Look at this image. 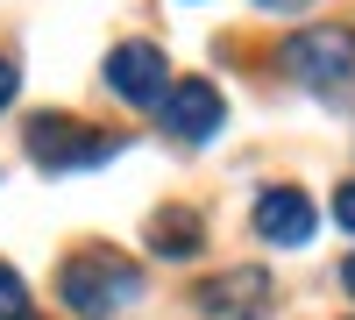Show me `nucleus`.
Wrapping results in <instances>:
<instances>
[{
    "mask_svg": "<svg viewBox=\"0 0 355 320\" xmlns=\"http://www.w3.org/2000/svg\"><path fill=\"white\" fill-rule=\"evenodd\" d=\"M107 93H121L128 107H164V93H171V57L157 43H114L107 50Z\"/></svg>",
    "mask_w": 355,
    "mask_h": 320,
    "instance_id": "20e7f679",
    "label": "nucleus"
},
{
    "mask_svg": "<svg viewBox=\"0 0 355 320\" xmlns=\"http://www.w3.org/2000/svg\"><path fill=\"white\" fill-rule=\"evenodd\" d=\"M284 71L313 85V93H334V85L355 78V28L341 22H313L299 28V36H284Z\"/></svg>",
    "mask_w": 355,
    "mask_h": 320,
    "instance_id": "f03ea898",
    "label": "nucleus"
},
{
    "mask_svg": "<svg viewBox=\"0 0 355 320\" xmlns=\"http://www.w3.org/2000/svg\"><path fill=\"white\" fill-rule=\"evenodd\" d=\"M341 285H348V299H355V256H348V264H341Z\"/></svg>",
    "mask_w": 355,
    "mask_h": 320,
    "instance_id": "ddd939ff",
    "label": "nucleus"
},
{
    "mask_svg": "<svg viewBox=\"0 0 355 320\" xmlns=\"http://www.w3.org/2000/svg\"><path fill=\"white\" fill-rule=\"evenodd\" d=\"M256 8H270V15H306L313 0H256Z\"/></svg>",
    "mask_w": 355,
    "mask_h": 320,
    "instance_id": "f8f14e48",
    "label": "nucleus"
},
{
    "mask_svg": "<svg viewBox=\"0 0 355 320\" xmlns=\"http://www.w3.org/2000/svg\"><path fill=\"white\" fill-rule=\"evenodd\" d=\"M0 320H36V299H28L15 264H0Z\"/></svg>",
    "mask_w": 355,
    "mask_h": 320,
    "instance_id": "1a4fd4ad",
    "label": "nucleus"
},
{
    "mask_svg": "<svg viewBox=\"0 0 355 320\" xmlns=\"http://www.w3.org/2000/svg\"><path fill=\"white\" fill-rule=\"evenodd\" d=\"M28 157L43 171H85V164L114 157V135L71 121V114H36V121H28Z\"/></svg>",
    "mask_w": 355,
    "mask_h": 320,
    "instance_id": "7ed1b4c3",
    "label": "nucleus"
},
{
    "mask_svg": "<svg viewBox=\"0 0 355 320\" xmlns=\"http://www.w3.org/2000/svg\"><path fill=\"white\" fill-rule=\"evenodd\" d=\"M199 242H206V221H199L192 207H164V214L150 221V249L171 256V264H178V256H199Z\"/></svg>",
    "mask_w": 355,
    "mask_h": 320,
    "instance_id": "6e6552de",
    "label": "nucleus"
},
{
    "mask_svg": "<svg viewBox=\"0 0 355 320\" xmlns=\"http://www.w3.org/2000/svg\"><path fill=\"white\" fill-rule=\"evenodd\" d=\"M15 93H21V71L8 65V57H0V114H8V107H15Z\"/></svg>",
    "mask_w": 355,
    "mask_h": 320,
    "instance_id": "9b49d317",
    "label": "nucleus"
},
{
    "mask_svg": "<svg viewBox=\"0 0 355 320\" xmlns=\"http://www.w3.org/2000/svg\"><path fill=\"white\" fill-rule=\"evenodd\" d=\"M334 221H341V228H348V235H355V178H348V185L334 192Z\"/></svg>",
    "mask_w": 355,
    "mask_h": 320,
    "instance_id": "9d476101",
    "label": "nucleus"
},
{
    "mask_svg": "<svg viewBox=\"0 0 355 320\" xmlns=\"http://www.w3.org/2000/svg\"><path fill=\"white\" fill-rule=\"evenodd\" d=\"M57 299H64L71 320H114L142 299V271L114 249H78L57 264Z\"/></svg>",
    "mask_w": 355,
    "mask_h": 320,
    "instance_id": "f257e3e1",
    "label": "nucleus"
},
{
    "mask_svg": "<svg viewBox=\"0 0 355 320\" xmlns=\"http://www.w3.org/2000/svg\"><path fill=\"white\" fill-rule=\"evenodd\" d=\"M263 292H270V278H263V271H227V278H206V285H199V306L214 313V320H234V313H256Z\"/></svg>",
    "mask_w": 355,
    "mask_h": 320,
    "instance_id": "0eeeda50",
    "label": "nucleus"
},
{
    "mask_svg": "<svg viewBox=\"0 0 355 320\" xmlns=\"http://www.w3.org/2000/svg\"><path fill=\"white\" fill-rule=\"evenodd\" d=\"M227 121V100H220V85L214 78H178L171 93H164V128L178 142H206V135H220Z\"/></svg>",
    "mask_w": 355,
    "mask_h": 320,
    "instance_id": "39448f33",
    "label": "nucleus"
},
{
    "mask_svg": "<svg viewBox=\"0 0 355 320\" xmlns=\"http://www.w3.org/2000/svg\"><path fill=\"white\" fill-rule=\"evenodd\" d=\"M256 235L270 242V249H306L313 242V228H320V214H313V199L299 192V185H270L256 199Z\"/></svg>",
    "mask_w": 355,
    "mask_h": 320,
    "instance_id": "423d86ee",
    "label": "nucleus"
}]
</instances>
